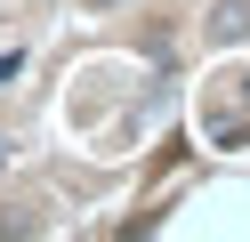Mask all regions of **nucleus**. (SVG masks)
I'll return each instance as SVG.
<instances>
[{
    "label": "nucleus",
    "instance_id": "1",
    "mask_svg": "<svg viewBox=\"0 0 250 242\" xmlns=\"http://www.w3.org/2000/svg\"><path fill=\"white\" fill-rule=\"evenodd\" d=\"M242 32H250V0H218L210 8V41L226 48V41H242Z\"/></svg>",
    "mask_w": 250,
    "mask_h": 242
},
{
    "label": "nucleus",
    "instance_id": "2",
    "mask_svg": "<svg viewBox=\"0 0 250 242\" xmlns=\"http://www.w3.org/2000/svg\"><path fill=\"white\" fill-rule=\"evenodd\" d=\"M89 8H121V0H89Z\"/></svg>",
    "mask_w": 250,
    "mask_h": 242
}]
</instances>
